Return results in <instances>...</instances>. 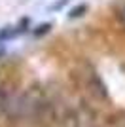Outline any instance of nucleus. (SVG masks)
Returning <instances> with one entry per match:
<instances>
[{"label":"nucleus","instance_id":"f257e3e1","mask_svg":"<svg viewBox=\"0 0 125 127\" xmlns=\"http://www.w3.org/2000/svg\"><path fill=\"white\" fill-rule=\"evenodd\" d=\"M82 11H85V6H78L76 10H72L70 17H78V15H82Z\"/></svg>","mask_w":125,"mask_h":127},{"label":"nucleus","instance_id":"f03ea898","mask_svg":"<svg viewBox=\"0 0 125 127\" xmlns=\"http://www.w3.org/2000/svg\"><path fill=\"white\" fill-rule=\"evenodd\" d=\"M49 29V25H42V27H38V31H36V34H44V32Z\"/></svg>","mask_w":125,"mask_h":127},{"label":"nucleus","instance_id":"7ed1b4c3","mask_svg":"<svg viewBox=\"0 0 125 127\" xmlns=\"http://www.w3.org/2000/svg\"><path fill=\"white\" fill-rule=\"evenodd\" d=\"M120 17H121V23L125 25V6L121 8V11H120Z\"/></svg>","mask_w":125,"mask_h":127}]
</instances>
